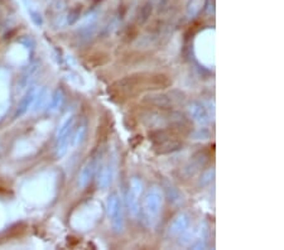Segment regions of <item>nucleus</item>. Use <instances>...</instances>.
<instances>
[{"label":"nucleus","mask_w":284,"mask_h":250,"mask_svg":"<svg viewBox=\"0 0 284 250\" xmlns=\"http://www.w3.org/2000/svg\"><path fill=\"white\" fill-rule=\"evenodd\" d=\"M172 85L167 75L159 72H139L114 82L109 89V95L116 102H125L138 97L144 92L166 90Z\"/></svg>","instance_id":"nucleus-1"}]
</instances>
